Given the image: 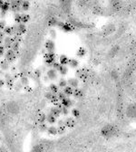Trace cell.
<instances>
[{
	"mask_svg": "<svg viewBox=\"0 0 136 152\" xmlns=\"http://www.w3.org/2000/svg\"><path fill=\"white\" fill-rule=\"evenodd\" d=\"M0 152H6V148H5L4 146L0 147Z\"/></svg>",
	"mask_w": 136,
	"mask_h": 152,
	"instance_id": "cell-56",
	"label": "cell"
},
{
	"mask_svg": "<svg viewBox=\"0 0 136 152\" xmlns=\"http://www.w3.org/2000/svg\"><path fill=\"white\" fill-rule=\"evenodd\" d=\"M50 102H51L53 104H55V105H56V104L59 102V99H58V97H57V95L54 94L53 97L51 98V100H50Z\"/></svg>",
	"mask_w": 136,
	"mask_h": 152,
	"instance_id": "cell-38",
	"label": "cell"
},
{
	"mask_svg": "<svg viewBox=\"0 0 136 152\" xmlns=\"http://www.w3.org/2000/svg\"><path fill=\"white\" fill-rule=\"evenodd\" d=\"M19 45L20 44L19 43H17V42H14V44L12 45V47H11V49L14 51V52H17V51L19 50Z\"/></svg>",
	"mask_w": 136,
	"mask_h": 152,
	"instance_id": "cell-39",
	"label": "cell"
},
{
	"mask_svg": "<svg viewBox=\"0 0 136 152\" xmlns=\"http://www.w3.org/2000/svg\"><path fill=\"white\" fill-rule=\"evenodd\" d=\"M64 125V120H60L58 121V126H63Z\"/></svg>",
	"mask_w": 136,
	"mask_h": 152,
	"instance_id": "cell-55",
	"label": "cell"
},
{
	"mask_svg": "<svg viewBox=\"0 0 136 152\" xmlns=\"http://www.w3.org/2000/svg\"><path fill=\"white\" fill-rule=\"evenodd\" d=\"M49 24L51 26H57V24H58V21H57L56 19H55V18H52L51 20L49 21Z\"/></svg>",
	"mask_w": 136,
	"mask_h": 152,
	"instance_id": "cell-45",
	"label": "cell"
},
{
	"mask_svg": "<svg viewBox=\"0 0 136 152\" xmlns=\"http://www.w3.org/2000/svg\"><path fill=\"white\" fill-rule=\"evenodd\" d=\"M47 132L50 134V135H56L57 134V128H55V126H51L48 128Z\"/></svg>",
	"mask_w": 136,
	"mask_h": 152,
	"instance_id": "cell-30",
	"label": "cell"
},
{
	"mask_svg": "<svg viewBox=\"0 0 136 152\" xmlns=\"http://www.w3.org/2000/svg\"><path fill=\"white\" fill-rule=\"evenodd\" d=\"M64 93L66 95V97H69L72 96L73 93H74V89H73L72 87H70V86H66L65 88H64Z\"/></svg>",
	"mask_w": 136,
	"mask_h": 152,
	"instance_id": "cell-18",
	"label": "cell"
},
{
	"mask_svg": "<svg viewBox=\"0 0 136 152\" xmlns=\"http://www.w3.org/2000/svg\"><path fill=\"white\" fill-rule=\"evenodd\" d=\"M46 121H47V122L50 123V124H54V123L56 122V118L49 113L47 115V117H46Z\"/></svg>",
	"mask_w": 136,
	"mask_h": 152,
	"instance_id": "cell-23",
	"label": "cell"
},
{
	"mask_svg": "<svg viewBox=\"0 0 136 152\" xmlns=\"http://www.w3.org/2000/svg\"><path fill=\"white\" fill-rule=\"evenodd\" d=\"M57 26L61 28L64 32H72L74 30V27L68 23H64V22H58Z\"/></svg>",
	"mask_w": 136,
	"mask_h": 152,
	"instance_id": "cell-6",
	"label": "cell"
},
{
	"mask_svg": "<svg viewBox=\"0 0 136 152\" xmlns=\"http://www.w3.org/2000/svg\"><path fill=\"white\" fill-rule=\"evenodd\" d=\"M61 103H62L63 106H64V107L66 108H70L71 106L74 104V100H71L70 98H68V97H66V98H64V100H61Z\"/></svg>",
	"mask_w": 136,
	"mask_h": 152,
	"instance_id": "cell-12",
	"label": "cell"
},
{
	"mask_svg": "<svg viewBox=\"0 0 136 152\" xmlns=\"http://www.w3.org/2000/svg\"><path fill=\"white\" fill-rule=\"evenodd\" d=\"M44 49H46L48 53H55V42H54V40H52V39L46 40V44H44Z\"/></svg>",
	"mask_w": 136,
	"mask_h": 152,
	"instance_id": "cell-5",
	"label": "cell"
},
{
	"mask_svg": "<svg viewBox=\"0 0 136 152\" xmlns=\"http://www.w3.org/2000/svg\"><path fill=\"white\" fill-rule=\"evenodd\" d=\"M14 20H15L17 24H22V14H20V13L15 14V15H14Z\"/></svg>",
	"mask_w": 136,
	"mask_h": 152,
	"instance_id": "cell-20",
	"label": "cell"
},
{
	"mask_svg": "<svg viewBox=\"0 0 136 152\" xmlns=\"http://www.w3.org/2000/svg\"><path fill=\"white\" fill-rule=\"evenodd\" d=\"M5 33L3 31H0V45L1 44H3V42H4V39H5Z\"/></svg>",
	"mask_w": 136,
	"mask_h": 152,
	"instance_id": "cell-50",
	"label": "cell"
},
{
	"mask_svg": "<svg viewBox=\"0 0 136 152\" xmlns=\"http://www.w3.org/2000/svg\"><path fill=\"white\" fill-rule=\"evenodd\" d=\"M4 33L6 35H8V36H13V31H12V27L11 26H6V27L4 29Z\"/></svg>",
	"mask_w": 136,
	"mask_h": 152,
	"instance_id": "cell-28",
	"label": "cell"
},
{
	"mask_svg": "<svg viewBox=\"0 0 136 152\" xmlns=\"http://www.w3.org/2000/svg\"><path fill=\"white\" fill-rule=\"evenodd\" d=\"M20 82L23 84V86H27L28 84H29V78H28L27 76H24V77H21L20 79Z\"/></svg>",
	"mask_w": 136,
	"mask_h": 152,
	"instance_id": "cell-24",
	"label": "cell"
},
{
	"mask_svg": "<svg viewBox=\"0 0 136 152\" xmlns=\"http://www.w3.org/2000/svg\"><path fill=\"white\" fill-rule=\"evenodd\" d=\"M9 10H10V3L9 2H4L2 8H1V11L7 13V11H9Z\"/></svg>",
	"mask_w": 136,
	"mask_h": 152,
	"instance_id": "cell-29",
	"label": "cell"
},
{
	"mask_svg": "<svg viewBox=\"0 0 136 152\" xmlns=\"http://www.w3.org/2000/svg\"><path fill=\"white\" fill-rule=\"evenodd\" d=\"M68 65L71 67V68H77L78 65H79V62L77 61L76 59H74V58H71V59H69V62H68Z\"/></svg>",
	"mask_w": 136,
	"mask_h": 152,
	"instance_id": "cell-16",
	"label": "cell"
},
{
	"mask_svg": "<svg viewBox=\"0 0 136 152\" xmlns=\"http://www.w3.org/2000/svg\"><path fill=\"white\" fill-rule=\"evenodd\" d=\"M67 86V81L64 78H61L58 82V87L59 88H65Z\"/></svg>",
	"mask_w": 136,
	"mask_h": 152,
	"instance_id": "cell-27",
	"label": "cell"
},
{
	"mask_svg": "<svg viewBox=\"0 0 136 152\" xmlns=\"http://www.w3.org/2000/svg\"><path fill=\"white\" fill-rule=\"evenodd\" d=\"M49 90H50V91H51L52 93H54V94H56V93L59 92L58 85H56V84H55V83L50 84V85H49Z\"/></svg>",
	"mask_w": 136,
	"mask_h": 152,
	"instance_id": "cell-19",
	"label": "cell"
},
{
	"mask_svg": "<svg viewBox=\"0 0 136 152\" xmlns=\"http://www.w3.org/2000/svg\"><path fill=\"white\" fill-rule=\"evenodd\" d=\"M14 88H15V90L17 91H21V90L24 89V86H23V84L21 83L20 81H19V82H16V83H15Z\"/></svg>",
	"mask_w": 136,
	"mask_h": 152,
	"instance_id": "cell-32",
	"label": "cell"
},
{
	"mask_svg": "<svg viewBox=\"0 0 136 152\" xmlns=\"http://www.w3.org/2000/svg\"><path fill=\"white\" fill-rule=\"evenodd\" d=\"M50 114H52L53 116H55V118H58L59 116L61 115V111L58 109L57 107H53L51 108V109H50Z\"/></svg>",
	"mask_w": 136,
	"mask_h": 152,
	"instance_id": "cell-14",
	"label": "cell"
},
{
	"mask_svg": "<svg viewBox=\"0 0 136 152\" xmlns=\"http://www.w3.org/2000/svg\"><path fill=\"white\" fill-rule=\"evenodd\" d=\"M77 56L78 57H84V56L86 54V51H85V48H80L79 50L77 51Z\"/></svg>",
	"mask_w": 136,
	"mask_h": 152,
	"instance_id": "cell-35",
	"label": "cell"
},
{
	"mask_svg": "<svg viewBox=\"0 0 136 152\" xmlns=\"http://www.w3.org/2000/svg\"><path fill=\"white\" fill-rule=\"evenodd\" d=\"M30 7V3L28 2V1H23L22 5H21V9H22V11L26 12L27 11L28 9H29Z\"/></svg>",
	"mask_w": 136,
	"mask_h": 152,
	"instance_id": "cell-22",
	"label": "cell"
},
{
	"mask_svg": "<svg viewBox=\"0 0 136 152\" xmlns=\"http://www.w3.org/2000/svg\"><path fill=\"white\" fill-rule=\"evenodd\" d=\"M128 113H129V115L134 116V117H135V116H136V105L132 106V107L129 109Z\"/></svg>",
	"mask_w": 136,
	"mask_h": 152,
	"instance_id": "cell-33",
	"label": "cell"
},
{
	"mask_svg": "<svg viewBox=\"0 0 136 152\" xmlns=\"http://www.w3.org/2000/svg\"><path fill=\"white\" fill-rule=\"evenodd\" d=\"M44 63H46V66L52 65L55 62V53H46V54H44Z\"/></svg>",
	"mask_w": 136,
	"mask_h": 152,
	"instance_id": "cell-3",
	"label": "cell"
},
{
	"mask_svg": "<svg viewBox=\"0 0 136 152\" xmlns=\"http://www.w3.org/2000/svg\"><path fill=\"white\" fill-rule=\"evenodd\" d=\"M65 130H66V127L64 126V125H63V126H58V128H57V134L63 135V134L65 132Z\"/></svg>",
	"mask_w": 136,
	"mask_h": 152,
	"instance_id": "cell-34",
	"label": "cell"
},
{
	"mask_svg": "<svg viewBox=\"0 0 136 152\" xmlns=\"http://www.w3.org/2000/svg\"><path fill=\"white\" fill-rule=\"evenodd\" d=\"M6 16V12H3V11H1L0 12V17H1V18H2V20H5V17Z\"/></svg>",
	"mask_w": 136,
	"mask_h": 152,
	"instance_id": "cell-52",
	"label": "cell"
},
{
	"mask_svg": "<svg viewBox=\"0 0 136 152\" xmlns=\"http://www.w3.org/2000/svg\"><path fill=\"white\" fill-rule=\"evenodd\" d=\"M60 66H61L60 63H57V62H55V63L52 64V68L55 69V70H56V71H58V69L60 68Z\"/></svg>",
	"mask_w": 136,
	"mask_h": 152,
	"instance_id": "cell-46",
	"label": "cell"
},
{
	"mask_svg": "<svg viewBox=\"0 0 136 152\" xmlns=\"http://www.w3.org/2000/svg\"><path fill=\"white\" fill-rule=\"evenodd\" d=\"M6 27V22L5 20L0 21V31H4V29Z\"/></svg>",
	"mask_w": 136,
	"mask_h": 152,
	"instance_id": "cell-40",
	"label": "cell"
},
{
	"mask_svg": "<svg viewBox=\"0 0 136 152\" xmlns=\"http://www.w3.org/2000/svg\"><path fill=\"white\" fill-rule=\"evenodd\" d=\"M5 54H6V48L4 47V45H0V57L5 55Z\"/></svg>",
	"mask_w": 136,
	"mask_h": 152,
	"instance_id": "cell-47",
	"label": "cell"
},
{
	"mask_svg": "<svg viewBox=\"0 0 136 152\" xmlns=\"http://www.w3.org/2000/svg\"><path fill=\"white\" fill-rule=\"evenodd\" d=\"M83 91H81L80 89H78V88H76V89L74 90V93H73V95H74V98L78 99V98H81V97H83Z\"/></svg>",
	"mask_w": 136,
	"mask_h": 152,
	"instance_id": "cell-21",
	"label": "cell"
},
{
	"mask_svg": "<svg viewBox=\"0 0 136 152\" xmlns=\"http://www.w3.org/2000/svg\"><path fill=\"white\" fill-rule=\"evenodd\" d=\"M72 114H73V116H74V117H75V118H79L80 117V112H79V111H78L77 109H73Z\"/></svg>",
	"mask_w": 136,
	"mask_h": 152,
	"instance_id": "cell-42",
	"label": "cell"
},
{
	"mask_svg": "<svg viewBox=\"0 0 136 152\" xmlns=\"http://www.w3.org/2000/svg\"><path fill=\"white\" fill-rule=\"evenodd\" d=\"M4 79H5V82H6V85L7 86L9 89L14 87L15 83V79H14L13 75H12L10 72H5V75H4Z\"/></svg>",
	"mask_w": 136,
	"mask_h": 152,
	"instance_id": "cell-2",
	"label": "cell"
},
{
	"mask_svg": "<svg viewBox=\"0 0 136 152\" xmlns=\"http://www.w3.org/2000/svg\"><path fill=\"white\" fill-rule=\"evenodd\" d=\"M74 125H75V121L73 118H66L64 120V126L66 128H74Z\"/></svg>",
	"mask_w": 136,
	"mask_h": 152,
	"instance_id": "cell-10",
	"label": "cell"
},
{
	"mask_svg": "<svg viewBox=\"0 0 136 152\" xmlns=\"http://www.w3.org/2000/svg\"><path fill=\"white\" fill-rule=\"evenodd\" d=\"M9 67H10V63L6 59L1 60V62H0V68H1V70L5 72V71H7L9 69Z\"/></svg>",
	"mask_w": 136,
	"mask_h": 152,
	"instance_id": "cell-13",
	"label": "cell"
},
{
	"mask_svg": "<svg viewBox=\"0 0 136 152\" xmlns=\"http://www.w3.org/2000/svg\"><path fill=\"white\" fill-rule=\"evenodd\" d=\"M44 81H46V82H47V81H49V79H48L47 76H46V77H44Z\"/></svg>",
	"mask_w": 136,
	"mask_h": 152,
	"instance_id": "cell-58",
	"label": "cell"
},
{
	"mask_svg": "<svg viewBox=\"0 0 136 152\" xmlns=\"http://www.w3.org/2000/svg\"><path fill=\"white\" fill-rule=\"evenodd\" d=\"M3 44H4V47L6 49V50H10L12 47V45L14 44V39L12 36H6L4 39V42H3Z\"/></svg>",
	"mask_w": 136,
	"mask_h": 152,
	"instance_id": "cell-7",
	"label": "cell"
},
{
	"mask_svg": "<svg viewBox=\"0 0 136 152\" xmlns=\"http://www.w3.org/2000/svg\"><path fill=\"white\" fill-rule=\"evenodd\" d=\"M46 117H47V116H46L44 113H40L38 116V121L40 123H44L46 121Z\"/></svg>",
	"mask_w": 136,
	"mask_h": 152,
	"instance_id": "cell-31",
	"label": "cell"
},
{
	"mask_svg": "<svg viewBox=\"0 0 136 152\" xmlns=\"http://www.w3.org/2000/svg\"><path fill=\"white\" fill-rule=\"evenodd\" d=\"M6 84V82H5V79L0 78V88H2L3 86Z\"/></svg>",
	"mask_w": 136,
	"mask_h": 152,
	"instance_id": "cell-53",
	"label": "cell"
},
{
	"mask_svg": "<svg viewBox=\"0 0 136 152\" xmlns=\"http://www.w3.org/2000/svg\"><path fill=\"white\" fill-rule=\"evenodd\" d=\"M67 83L70 87L76 89V88H78V85H79V81H78L77 78H70L68 79Z\"/></svg>",
	"mask_w": 136,
	"mask_h": 152,
	"instance_id": "cell-9",
	"label": "cell"
},
{
	"mask_svg": "<svg viewBox=\"0 0 136 152\" xmlns=\"http://www.w3.org/2000/svg\"><path fill=\"white\" fill-rule=\"evenodd\" d=\"M68 62H69V58L65 55V54H62L59 57V63H60L61 65H65L68 64Z\"/></svg>",
	"mask_w": 136,
	"mask_h": 152,
	"instance_id": "cell-17",
	"label": "cell"
},
{
	"mask_svg": "<svg viewBox=\"0 0 136 152\" xmlns=\"http://www.w3.org/2000/svg\"><path fill=\"white\" fill-rule=\"evenodd\" d=\"M35 75L36 78H40L41 75H42V72H41V70H39V69H36V70L35 71Z\"/></svg>",
	"mask_w": 136,
	"mask_h": 152,
	"instance_id": "cell-49",
	"label": "cell"
},
{
	"mask_svg": "<svg viewBox=\"0 0 136 152\" xmlns=\"http://www.w3.org/2000/svg\"><path fill=\"white\" fill-rule=\"evenodd\" d=\"M4 56H5V59H6L9 63H13V62L16 61V59H17L16 53L14 52L12 49H10V50H6V54H5Z\"/></svg>",
	"mask_w": 136,
	"mask_h": 152,
	"instance_id": "cell-4",
	"label": "cell"
},
{
	"mask_svg": "<svg viewBox=\"0 0 136 152\" xmlns=\"http://www.w3.org/2000/svg\"><path fill=\"white\" fill-rule=\"evenodd\" d=\"M1 140H2V138H1V136H0V142H1Z\"/></svg>",
	"mask_w": 136,
	"mask_h": 152,
	"instance_id": "cell-59",
	"label": "cell"
},
{
	"mask_svg": "<svg viewBox=\"0 0 136 152\" xmlns=\"http://www.w3.org/2000/svg\"><path fill=\"white\" fill-rule=\"evenodd\" d=\"M13 39H14V42H17V43H19L20 44L21 42H22V40H23V37H22V35H13Z\"/></svg>",
	"mask_w": 136,
	"mask_h": 152,
	"instance_id": "cell-36",
	"label": "cell"
},
{
	"mask_svg": "<svg viewBox=\"0 0 136 152\" xmlns=\"http://www.w3.org/2000/svg\"><path fill=\"white\" fill-rule=\"evenodd\" d=\"M76 76L80 80L85 81L87 79V72H85V70H83V69H80V70L76 71Z\"/></svg>",
	"mask_w": 136,
	"mask_h": 152,
	"instance_id": "cell-11",
	"label": "cell"
},
{
	"mask_svg": "<svg viewBox=\"0 0 136 152\" xmlns=\"http://www.w3.org/2000/svg\"><path fill=\"white\" fill-rule=\"evenodd\" d=\"M68 113H69L68 108H66V107H64V106H63V108L61 109V114H63V115H68Z\"/></svg>",
	"mask_w": 136,
	"mask_h": 152,
	"instance_id": "cell-43",
	"label": "cell"
},
{
	"mask_svg": "<svg viewBox=\"0 0 136 152\" xmlns=\"http://www.w3.org/2000/svg\"><path fill=\"white\" fill-rule=\"evenodd\" d=\"M3 4H4V1H2V0H0V9L2 8L3 6Z\"/></svg>",
	"mask_w": 136,
	"mask_h": 152,
	"instance_id": "cell-57",
	"label": "cell"
},
{
	"mask_svg": "<svg viewBox=\"0 0 136 152\" xmlns=\"http://www.w3.org/2000/svg\"><path fill=\"white\" fill-rule=\"evenodd\" d=\"M50 36H51L52 39L55 40V38H56V31H55V29H51L50 30Z\"/></svg>",
	"mask_w": 136,
	"mask_h": 152,
	"instance_id": "cell-44",
	"label": "cell"
},
{
	"mask_svg": "<svg viewBox=\"0 0 136 152\" xmlns=\"http://www.w3.org/2000/svg\"><path fill=\"white\" fill-rule=\"evenodd\" d=\"M39 130H40V131H42V132L46 131V130H48L47 125H46V123H40V124H39Z\"/></svg>",
	"mask_w": 136,
	"mask_h": 152,
	"instance_id": "cell-37",
	"label": "cell"
},
{
	"mask_svg": "<svg viewBox=\"0 0 136 152\" xmlns=\"http://www.w3.org/2000/svg\"><path fill=\"white\" fill-rule=\"evenodd\" d=\"M0 62H1V60H0Z\"/></svg>",
	"mask_w": 136,
	"mask_h": 152,
	"instance_id": "cell-60",
	"label": "cell"
},
{
	"mask_svg": "<svg viewBox=\"0 0 136 152\" xmlns=\"http://www.w3.org/2000/svg\"><path fill=\"white\" fill-rule=\"evenodd\" d=\"M46 76L49 80H56L57 79V71L55 69H49L46 72Z\"/></svg>",
	"mask_w": 136,
	"mask_h": 152,
	"instance_id": "cell-8",
	"label": "cell"
},
{
	"mask_svg": "<svg viewBox=\"0 0 136 152\" xmlns=\"http://www.w3.org/2000/svg\"><path fill=\"white\" fill-rule=\"evenodd\" d=\"M57 97H58L59 100H64V98H66V95L64 93V91H59V92L57 93Z\"/></svg>",
	"mask_w": 136,
	"mask_h": 152,
	"instance_id": "cell-41",
	"label": "cell"
},
{
	"mask_svg": "<svg viewBox=\"0 0 136 152\" xmlns=\"http://www.w3.org/2000/svg\"><path fill=\"white\" fill-rule=\"evenodd\" d=\"M58 72H59V73H60L61 75H65V74L67 73V72H68V69H67V67H66L65 65H61L60 68L58 69Z\"/></svg>",
	"mask_w": 136,
	"mask_h": 152,
	"instance_id": "cell-25",
	"label": "cell"
},
{
	"mask_svg": "<svg viewBox=\"0 0 136 152\" xmlns=\"http://www.w3.org/2000/svg\"><path fill=\"white\" fill-rule=\"evenodd\" d=\"M22 3L23 1H11L10 2V11L15 14L20 13V11H22V9H21Z\"/></svg>",
	"mask_w": 136,
	"mask_h": 152,
	"instance_id": "cell-1",
	"label": "cell"
},
{
	"mask_svg": "<svg viewBox=\"0 0 136 152\" xmlns=\"http://www.w3.org/2000/svg\"><path fill=\"white\" fill-rule=\"evenodd\" d=\"M26 32V24H17V35H24L25 33Z\"/></svg>",
	"mask_w": 136,
	"mask_h": 152,
	"instance_id": "cell-15",
	"label": "cell"
},
{
	"mask_svg": "<svg viewBox=\"0 0 136 152\" xmlns=\"http://www.w3.org/2000/svg\"><path fill=\"white\" fill-rule=\"evenodd\" d=\"M53 95H54V93H52L51 91H47V92H46V98L50 100L52 97H53Z\"/></svg>",
	"mask_w": 136,
	"mask_h": 152,
	"instance_id": "cell-51",
	"label": "cell"
},
{
	"mask_svg": "<svg viewBox=\"0 0 136 152\" xmlns=\"http://www.w3.org/2000/svg\"><path fill=\"white\" fill-rule=\"evenodd\" d=\"M30 18H31V17H30V15H28V14H26V13L22 14V24H26L27 22H29Z\"/></svg>",
	"mask_w": 136,
	"mask_h": 152,
	"instance_id": "cell-26",
	"label": "cell"
},
{
	"mask_svg": "<svg viewBox=\"0 0 136 152\" xmlns=\"http://www.w3.org/2000/svg\"><path fill=\"white\" fill-rule=\"evenodd\" d=\"M24 90L26 91H27V92H29V91H32V88L30 87L29 85H27V86H25L24 87Z\"/></svg>",
	"mask_w": 136,
	"mask_h": 152,
	"instance_id": "cell-54",
	"label": "cell"
},
{
	"mask_svg": "<svg viewBox=\"0 0 136 152\" xmlns=\"http://www.w3.org/2000/svg\"><path fill=\"white\" fill-rule=\"evenodd\" d=\"M11 27H12V31H13V35H17V24H13Z\"/></svg>",
	"mask_w": 136,
	"mask_h": 152,
	"instance_id": "cell-48",
	"label": "cell"
}]
</instances>
